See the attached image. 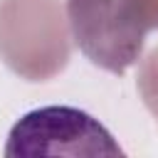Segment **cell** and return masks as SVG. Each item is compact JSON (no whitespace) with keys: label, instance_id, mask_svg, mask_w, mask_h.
I'll return each mask as SVG.
<instances>
[{"label":"cell","instance_id":"6da1fadb","mask_svg":"<svg viewBox=\"0 0 158 158\" xmlns=\"http://www.w3.org/2000/svg\"><path fill=\"white\" fill-rule=\"evenodd\" d=\"M5 156H123V151L91 114L74 106H42L10 128Z\"/></svg>","mask_w":158,"mask_h":158}]
</instances>
